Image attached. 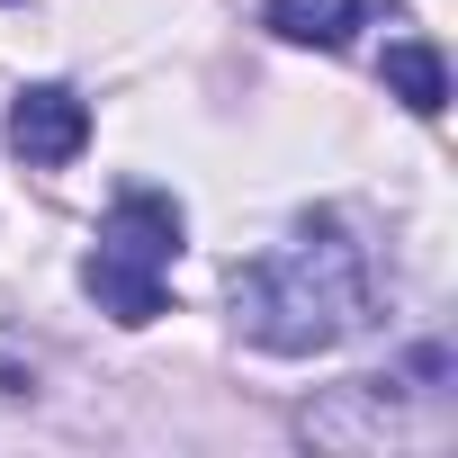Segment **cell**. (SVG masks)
<instances>
[{"mask_svg": "<svg viewBox=\"0 0 458 458\" xmlns=\"http://www.w3.org/2000/svg\"><path fill=\"white\" fill-rule=\"evenodd\" d=\"M234 315L279 360L333 351L342 333L369 324V252L324 216V225H306L297 243H279V252H261V261L234 270Z\"/></svg>", "mask_w": 458, "mask_h": 458, "instance_id": "obj_1", "label": "cell"}, {"mask_svg": "<svg viewBox=\"0 0 458 458\" xmlns=\"http://www.w3.org/2000/svg\"><path fill=\"white\" fill-rule=\"evenodd\" d=\"M171 261H180V207H171L162 189H126V198L99 216V252L81 261V288L99 297V315L153 324Z\"/></svg>", "mask_w": 458, "mask_h": 458, "instance_id": "obj_2", "label": "cell"}, {"mask_svg": "<svg viewBox=\"0 0 458 458\" xmlns=\"http://www.w3.org/2000/svg\"><path fill=\"white\" fill-rule=\"evenodd\" d=\"M10 153L19 162H37V171H64L81 144H90V99L81 90H64V81H37V90H19L10 99Z\"/></svg>", "mask_w": 458, "mask_h": 458, "instance_id": "obj_3", "label": "cell"}, {"mask_svg": "<svg viewBox=\"0 0 458 458\" xmlns=\"http://www.w3.org/2000/svg\"><path fill=\"white\" fill-rule=\"evenodd\" d=\"M261 28L270 37H288V46H351L360 28H369V0H270L261 10Z\"/></svg>", "mask_w": 458, "mask_h": 458, "instance_id": "obj_4", "label": "cell"}, {"mask_svg": "<svg viewBox=\"0 0 458 458\" xmlns=\"http://www.w3.org/2000/svg\"><path fill=\"white\" fill-rule=\"evenodd\" d=\"M377 72H386V90H395L413 117H440V108H449V64H440V46H431V37H395Z\"/></svg>", "mask_w": 458, "mask_h": 458, "instance_id": "obj_5", "label": "cell"}]
</instances>
